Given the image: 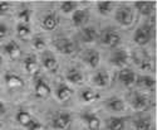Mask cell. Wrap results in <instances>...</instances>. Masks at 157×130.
<instances>
[{"mask_svg": "<svg viewBox=\"0 0 157 130\" xmlns=\"http://www.w3.org/2000/svg\"><path fill=\"white\" fill-rule=\"evenodd\" d=\"M3 51L11 58V59H18L21 57V48L19 47V44L14 41H10L6 44L3 46Z\"/></svg>", "mask_w": 157, "mask_h": 130, "instance_id": "6", "label": "cell"}, {"mask_svg": "<svg viewBox=\"0 0 157 130\" xmlns=\"http://www.w3.org/2000/svg\"><path fill=\"white\" fill-rule=\"evenodd\" d=\"M17 120H18V123H19L21 126H24V128H28V126L32 124V121H33L32 115H30L28 111H24V110L19 111V112L17 114Z\"/></svg>", "mask_w": 157, "mask_h": 130, "instance_id": "24", "label": "cell"}, {"mask_svg": "<svg viewBox=\"0 0 157 130\" xmlns=\"http://www.w3.org/2000/svg\"><path fill=\"white\" fill-rule=\"evenodd\" d=\"M62 10L63 13H72L74 10H77V3L74 2H71V0H67V2L62 3Z\"/></svg>", "mask_w": 157, "mask_h": 130, "instance_id": "31", "label": "cell"}, {"mask_svg": "<svg viewBox=\"0 0 157 130\" xmlns=\"http://www.w3.org/2000/svg\"><path fill=\"white\" fill-rule=\"evenodd\" d=\"M72 96H73V91H72L68 86L62 85V86L58 87V90H57V97H58L60 101L65 102V101L71 100Z\"/></svg>", "mask_w": 157, "mask_h": 130, "instance_id": "22", "label": "cell"}, {"mask_svg": "<svg viewBox=\"0 0 157 130\" xmlns=\"http://www.w3.org/2000/svg\"><path fill=\"white\" fill-rule=\"evenodd\" d=\"M43 66L50 71V72H54L58 70V62L56 59V57L53 55H50V53H45L43 56Z\"/></svg>", "mask_w": 157, "mask_h": 130, "instance_id": "18", "label": "cell"}, {"mask_svg": "<svg viewBox=\"0 0 157 130\" xmlns=\"http://www.w3.org/2000/svg\"><path fill=\"white\" fill-rule=\"evenodd\" d=\"M151 39V30L148 28H138L135 32L133 35V41L138 44V46H145L150 42Z\"/></svg>", "mask_w": 157, "mask_h": 130, "instance_id": "7", "label": "cell"}, {"mask_svg": "<svg viewBox=\"0 0 157 130\" xmlns=\"http://www.w3.org/2000/svg\"><path fill=\"white\" fill-rule=\"evenodd\" d=\"M131 105H132V108L135 110L142 111L148 106V100H147L146 96H143L141 94H135L132 100H131Z\"/></svg>", "mask_w": 157, "mask_h": 130, "instance_id": "13", "label": "cell"}, {"mask_svg": "<svg viewBox=\"0 0 157 130\" xmlns=\"http://www.w3.org/2000/svg\"><path fill=\"white\" fill-rule=\"evenodd\" d=\"M29 130H44V126L40 124V123H38V121H32V124L28 126Z\"/></svg>", "mask_w": 157, "mask_h": 130, "instance_id": "35", "label": "cell"}, {"mask_svg": "<svg viewBox=\"0 0 157 130\" xmlns=\"http://www.w3.org/2000/svg\"><path fill=\"white\" fill-rule=\"evenodd\" d=\"M114 18L117 23H120L121 25H124V27H128L133 22V11L128 6H121L117 9Z\"/></svg>", "mask_w": 157, "mask_h": 130, "instance_id": "2", "label": "cell"}, {"mask_svg": "<svg viewBox=\"0 0 157 130\" xmlns=\"http://www.w3.org/2000/svg\"><path fill=\"white\" fill-rule=\"evenodd\" d=\"M97 9L102 15H108L113 10V3L112 2H98Z\"/></svg>", "mask_w": 157, "mask_h": 130, "instance_id": "26", "label": "cell"}, {"mask_svg": "<svg viewBox=\"0 0 157 130\" xmlns=\"http://www.w3.org/2000/svg\"><path fill=\"white\" fill-rule=\"evenodd\" d=\"M0 130H2V125H0Z\"/></svg>", "mask_w": 157, "mask_h": 130, "instance_id": "39", "label": "cell"}, {"mask_svg": "<svg viewBox=\"0 0 157 130\" xmlns=\"http://www.w3.org/2000/svg\"><path fill=\"white\" fill-rule=\"evenodd\" d=\"M118 79H120V81H121L124 86H131V85H133V83L136 82L137 77H136V75H135V72H133L132 70L124 67V68H122V70L120 71Z\"/></svg>", "mask_w": 157, "mask_h": 130, "instance_id": "10", "label": "cell"}, {"mask_svg": "<svg viewBox=\"0 0 157 130\" xmlns=\"http://www.w3.org/2000/svg\"><path fill=\"white\" fill-rule=\"evenodd\" d=\"M106 106L111 110V111H122L124 109V102L118 99V97H111L106 101Z\"/></svg>", "mask_w": 157, "mask_h": 130, "instance_id": "19", "label": "cell"}, {"mask_svg": "<svg viewBox=\"0 0 157 130\" xmlns=\"http://www.w3.org/2000/svg\"><path fill=\"white\" fill-rule=\"evenodd\" d=\"M4 110H5V109H4V104H3L2 101H0V114H2Z\"/></svg>", "mask_w": 157, "mask_h": 130, "instance_id": "37", "label": "cell"}, {"mask_svg": "<svg viewBox=\"0 0 157 130\" xmlns=\"http://www.w3.org/2000/svg\"><path fill=\"white\" fill-rule=\"evenodd\" d=\"M30 17H32V11H30L29 9H21V10L18 13V18H19L24 24H28V23H29Z\"/></svg>", "mask_w": 157, "mask_h": 130, "instance_id": "30", "label": "cell"}, {"mask_svg": "<svg viewBox=\"0 0 157 130\" xmlns=\"http://www.w3.org/2000/svg\"><path fill=\"white\" fill-rule=\"evenodd\" d=\"M151 124L146 119H140L135 123V130H150Z\"/></svg>", "mask_w": 157, "mask_h": 130, "instance_id": "32", "label": "cell"}, {"mask_svg": "<svg viewBox=\"0 0 157 130\" xmlns=\"http://www.w3.org/2000/svg\"><path fill=\"white\" fill-rule=\"evenodd\" d=\"M71 115L67 114V112H62V114H58L56 118L53 119V126L58 130H64L67 129L71 124Z\"/></svg>", "mask_w": 157, "mask_h": 130, "instance_id": "11", "label": "cell"}, {"mask_svg": "<svg viewBox=\"0 0 157 130\" xmlns=\"http://www.w3.org/2000/svg\"><path fill=\"white\" fill-rule=\"evenodd\" d=\"M81 97L84 102H92L94 100H97L99 97V95L97 92H94L93 90H90V88H86L82 91V94H81Z\"/></svg>", "mask_w": 157, "mask_h": 130, "instance_id": "27", "label": "cell"}, {"mask_svg": "<svg viewBox=\"0 0 157 130\" xmlns=\"http://www.w3.org/2000/svg\"><path fill=\"white\" fill-rule=\"evenodd\" d=\"M3 64V58H2V56H0V66Z\"/></svg>", "mask_w": 157, "mask_h": 130, "instance_id": "38", "label": "cell"}, {"mask_svg": "<svg viewBox=\"0 0 157 130\" xmlns=\"http://www.w3.org/2000/svg\"><path fill=\"white\" fill-rule=\"evenodd\" d=\"M58 24H59V18L56 13H49V14H47L42 22V25L45 30H54L58 27Z\"/></svg>", "mask_w": 157, "mask_h": 130, "instance_id": "12", "label": "cell"}, {"mask_svg": "<svg viewBox=\"0 0 157 130\" xmlns=\"http://www.w3.org/2000/svg\"><path fill=\"white\" fill-rule=\"evenodd\" d=\"M34 92H35V96L39 97V99H45L50 95L52 90L49 87V85L43 80V79H36L35 80V86H34Z\"/></svg>", "mask_w": 157, "mask_h": 130, "instance_id": "5", "label": "cell"}, {"mask_svg": "<svg viewBox=\"0 0 157 130\" xmlns=\"http://www.w3.org/2000/svg\"><path fill=\"white\" fill-rule=\"evenodd\" d=\"M33 46L38 51H44L45 47H47V43H45V41L43 39L42 37H35L33 39Z\"/></svg>", "mask_w": 157, "mask_h": 130, "instance_id": "33", "label": "cell"}, {"mask_svg": "<svg viewBox=\"0 0 157 130\" xmlns=\"http://www.w3.org/2000/svg\"><path fill=\"white\" fill-rule=\"evenodd\" d=\"M88 19H89V13L87 9H77L73 11L72 22L75 27H82L88 22Z\"/></svg>", "mask_w": 157, "mask_h": 130, "instance_id": "8", "label": "cell"}, {"mask_svg": "<svg viewBox=\"0 0 157 130\" xmlns=\"http://www.w3.org/2000/svg\"><path fill=\"white\" fill-rule=\"evenodd\" d=\"M124 121L121 118H111L108 120V129L109 130H123Z\"/></svg>", "mask_w": 157, "mask_h": 130, "instance_id": "28", "label": "cell"}, {"mask_svg": "<svg viewBox=\"0 0 157 130\" xmlns=\"http://www.w3.org/2000/svg\"><path fill=\"white\" fill-rule=\"evenodd\" d=\"M67 80L72 83H81L83 80V75L81 73V71H78L77 68H71L67 72Z\"/></svg>", "mask_w": 157, "mask_h": 130, "instance_id": "25", "label": "cell"}, {"mask_svg": "<svg viewBox=\"0 0 157 130\" xmlns=\"http://www.w3.org/2000/svg\"><path fill=\"white\" fill-rule=\"evenodd\" d=\"M10 10V3L9 2H0V15H4Z\"/></svg>", "mask_w": 157, "mask_h": 130, "instance_id": "34", "label": "cell"}, {"mask_svg": "<svg viewBox=\"0 0 157 130\" xmlns=\"http://www.w3.org/2000/svg\"><path fill=\"white\" fill-rule=\"evenodd\" d=\"M81 35H82L83 42H86V43H92V42L96 41V38H97V32H96V29L92 28V27H86V28L82 29Z\"/></svg>", "mask_w": 157, "mask_h": 130, "instance_id": "20", "label": "cell"}, {"mask_svg": "<svg viewBox=\"0 0 157 130\" xmlns=\"http://www.w3.org/2000/svg\"><path fill=\"white\" fill-rule=\"evenodd\" d=\"M83 59L90 68H97L98 64H99V61H101V57H99V53L97 51H88L84 55Z\"/></svg>", "mask_w": 157, "mask_h": 130, "instance_id": "15", "label": "cell"}, {"mask_svg": "<svg viewBox=\"0 0 157 130\" xmlns=\"http://www.w3.org/2000/svg\"><path fill=\"white\" fill-rule=\"evenodd\" d=\"M8 33V27L5 24H2L0 23V38H4Z\"/></svg>", "mask_w": 157, "mask_h": 130, "instance_id": "36", "label": "cell"}, {"mask_svg": "<svg viewBox=\"0 0 157 130\" xmlns=\"http://www.w3.org/2000/svg\"><path fill=\"white\" fill-rule=\"evenodd\" d=\"M83 119L87 123V126H88L89 130H99V128H101V120L97 118L96 115L86 114V115H83Z\"/></svg>", "mask_w": 157, "mask_h": 130, "instance_id": "21", "label": "cell"}, {"mask_svg": "<svg viewBox=\"0 0 157 130\" xmlns=\"http://www.w3.org/2000/svg\"><path fill=\"white\" fill-rule=\"evenodd\" d=\"M54 46L63 55H72L75 51V43L68 39V38H59L54 42Z\"/></svg>", "mask_w": 157, "mask_h": 130, "instance_id": "3", "label": "cell"}, {"mask_svg": "<svg viewBox=\"0 0 157 130\" xmlns=\"http://www.w3.org/2000/svg\"><path fill=\"white\" fill-rule=\"evenodd\" d=\"M24 67L30 76H36L39 73V64H38L36 59L32 56H29L24 59Z\"/></svg>", "mask_w": 157, "mask_h": 130, "instance_id": "17", "label": "cell"}, {"mask_svg": "<svg viewBox=\"0 0 157 130\" xmlns=\"http://www.w3.org/2000/svg\"><path fill=\"white\" fill-rule=\"evenodd\" d=\"M128 53L126 51H122V49H117L113 52V55L111 57V62L112 64H114L116 67H120V68H124L128 63Z\"/></svg>", "mask_w": 157, "mask_h": 130, "instance_id": "4", "label": "cell"}, {"mask_svg": "<svg viewBox=\"0 0 157 130\" xmlns=\"http://www.w3.org/2000/svg\"><path fill=\"white\" fill-rule=\"evenodd\" d=\"M101 42L107 47L116 48L121 42V37L116 30H113L111 28H107L101 33Z\"/></svg>", "mask_w": 157, "mask_h": 130, "instance_id": "1", "label": "cell"}, {"mask_svg": "<svg viewBox=\"0 0 157 130\" xmlns=\"http://www.w3.org/2000/svg\"><path fill=\"white\" fill-rule=\"evenodd\" d=\"M136 83H137L140 87L147 88V90H150V91H152L153 87H155V85H156L155 80L152 79V77H150V76H141V77H138V79L136 80Z\"/></svg>", "mask_w": 157, "mask_h": 130, "instance_id": "23", "label": "cell"}, {"mask_svg": "<svg viewBox=\"0 0 157 130\" xmlns=\"http://www.w3.org/2000/svg\"><path fill=\"white\" fill-rule=\"evenodd\" d=\"M92 82L97 87H106L109 83V76L106 71H98L93 77H92Z\"/></svg>", "mask_w": 157, "mask_h": 130, "instance_id": "16", "label": "cell"}, {"mask_svg": "<svg viewBox=\"0 0 157 130\" xmlns=\"http://www.w3.org/2000/svg\"><path fill=\"white\" fill-rule=\"evenodd\" d=\"M5 83L10 90H20L24 87V81L20 76L14 73H6L5 75Z\"/></svg>", "mask_w": 157, "mask_h": 130, "instance_id": "9", "label": "cell"}, {"mask_svg": "<svg viewBox=\"0 0 157 130\" xmlns=\"http://www.w3.org/2000/svg\"><path fill=\"white\" fill-rule=\"evenodd\" d=\"M135 6L140 11V14L145 15V17L151 15L152 11L155 10V3H152V2H145V0H142V2H136L135 3Z\"/></svg>", "mask_w": 157, "mask_h": 130, "instance_id": "14", "label": "cell"}, {"mask_svg": "<svg viewBox=\"0 0 157 130\" xmlns=\"http://www.w3.org/2000/svg\"><path fill=\"white\" fill-rule=\"evenodd\" d=\"M17 34H18V37L23 38V39L28 38L30 35V28H29V25L28 24H24V23L18 24V27H17Z\"/></svg>", "mask_w": 157, "mask_h": 130, "instance_id": "29", "label": "cell"}]
</instances>
